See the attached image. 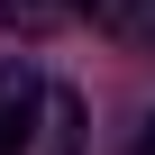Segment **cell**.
Wrapping results in <instances>:
<instances>
[{"label": "cell", "instance_id": "1", "mask_svg": "<svg viewBox=\"0 0 155 155\" xmlns=\"http://www.w3.org/2000/svg\"><path fill=\"white\" fill-rule=\"evenodd\" d=\"M0 155H82V101L37 64H0Z\"/></svg>", "mask_w": 155, "mask_h": 155}, {"label": "cell", "instance_id": "2", "mask_svg": "<svg viewBox=\"0 0 155 155\" xmlns=\"http://www.w3.org/2000/svg\"><path fill=\"white\" fill-rule=\"evenodd\" d=\"M73 18V0H0V28H18V37H46Z\"/></svg>", "mask_w": 155, "mask_h": 155}, {"label": "cell", "instance_id": "3", "mask_svg": "<svg viewBox=\"0 0 155 155\" xmlns=\"http://www.w3.org/2000/svg\"><path fill=\"white\" fill-rule=\"evenodd\" d=\"M137 155H155V119H146V137H137Z\"/></svg>", "mask_w": 155, "mask_h": 155}]
</instances>
